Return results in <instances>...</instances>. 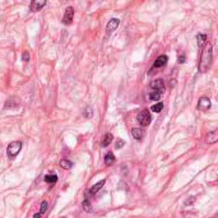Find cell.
Instances as JSON below:
<instances>
[{
  "label": "cell",
  "instance_id": "ffe728a7",
  "mask_svg": "<svg viewBox=\"0 0 218 218\" xmlns=\"http://www.w3.org/2000/svg\"><path fill=\"white\" fill-rule=\"evenodd\" d=\"M46 211H47V202H46V200H44L42 203H41V208H40V212H38V213H40L41 216H42Z\"/></svg>",
  "mask_w": 218,
  "mask_h": 218
},
{
  "label": "cell",
  "instance_id": "4fadbf2b",
  "mask_svg": "<svg viewBox=\"0 0 218 218\" xmlns=\"http://www.w3.org/2000/svg\"><path fill=\"white\" fill-rule=\"evenodd\" d=\"M196 42H198L199 47L205 46V44H207V36L204 33H199L198 36H196Z\"/></svg>",
  "mask_w": 218,
  "mask_h": 218
},
{
  "label": "cell",
  "instance_id": "44dd1931",
  "mask_svg": "<svg viewBox=\"0 0 218 218\" xmlns=\"http://www.w3.org/2000/svg\"><path fill=\"white\" fill-rule=\"evenodd\" d=\"M83 209H84L86 212H91L92 211V207H91V203L86 199L84 202H83Z\"/></svg>",
  "mask_w": 218,
  "mask_h": 218
},
{
  "label": "cell",
  "instance_id": "7a4b0ae2",
  "mask_svg": "<svg viewBox=\"0 0 218 218\" xmlns=\"http://www.w3.org/2000/svg\"><path fill=\"white\" fill-rule=\"evenodd\" d=\"M22 149V142H13L8 145V149H6V153L9 156V158H14L15 156L20 152Z\"/></svg>",
  "mask_w": 218,
  "mask_h": 218
},
{
  "label": "cell",
  "instance_id": "ba28073f",
  "mask_svg": "<svg viewBox=\"0 0 218 218\" xmlns=\"http://www.w3.org/2000/svg\"><path fill=\"white\" fill-rule=\"evenodd\" d=\"M45 5H46V2H38V0H33V2L29 4V9L32 10V12H38V10H41Z\"/></svg>",
  "mask_w": 218,
  "mask_h": 218
},
{
  "label": "cell",
  "instance_id": "cb8c5ba5",
  "mask_svg": "<svg viewBox=\"0 0 218 218\" xmlns=\"http://www.w3.org/2000/svg\"><path fill=\"white\" fill-rule=\"evenodd\" d=\"M22 59H23V61H26V63H27V61L29 60V54L27 53V51H24V53H23V55H22Z\"/></svg>",
  "mask_w": 218,
  "mask_h": 218
},
{
  "label": "cell",
  "instance_id": "d4e9b609",
  "mask_svg": "<svg viewBox=\"0 0 218 218\" xmlns=\"http://www.w3.org/2000/svg\"><path fill=\"white\" fill-rule=\"evenodd\" d=\"M194 202V198H190L189 200H186V205H190V203H193Z\"/></svg>",
  "mask_w": 218,
  "mask_h": 218
},
{
  "label": "cell",
  "instance_id": "30bf717a",
  "mask_svg": "<svg viewBox=\"0 0 218 218\" xmlns=\"http://www.w3.org/2000/svg\"><path fill=\"white\" fill-rule=\"evenodd\" d=\"M105 184H106V180H101V181H98L97 184H95V185H93L92 188L89 189V194H91V195H95L96 193H98V191L103 188V185H105Z\"/></svg>",
  "mask_w": 218,
  "mask_h": 218
},
{
  "label": "cell",
  "instance_id": "5bb4252c",
  "mask_svg": "<svg viewBox=\"0 0 218 218\" xmlns=\"http://www.w3.org/2000/svg\"><path fill=\"white\" fill-rule=\"evenodd\" d=\"M113 162H115V156H113V153L112 152L106 153V156H105V163L106 165H112Z\"/></svg>",
  "mask_w": 218,
  "mask_h": 218
},
{
  "label": "cell",
  "instance_id": "7c38bea8",
  "mask_svg": "<svg viewBox=\"0 0 218 218\" xmlns=\"http://www.w3.org/2000/svg\"><path fill=\"white\" fill-rule=\"evenodd\" d=\"M131 135L134 139H137V140H140L143 138V130L140 128H134L131 130Z\"/></svg>",
  "mask_w": 218,
  "mask_h": 218
},
{
  "label": "cell",
  "instance_id": "603a6c76",
  "mask_svg": "<svg viewBox=\"0 0 218 218\" xmlns=\"http://www.w3.org/2000/svg\"><path fill=\"white\" fill-rule=\"evenodd\" d=\"M84 116L87 118H92V109L91 107H87L86 111H84Z\"/></svg>",
  "mask_w": 218,
  "mask_h": 218
},
{
  "label": "cell",
  "instance_id": "3957f363",
  "mask_svg": "<svg viewBox=\"0 0 218 218\" xmlns=\"http://www.w3.org/2000/svg\"><path fill=\"white\" fill-rule=\"evenodd\" d=\"M138 121L140 122V125L142 126H148L151 121H152V115H151V112L148 110H143L138 113Z\"/></svg>",
  "mask_w": 218,
  "mask_h": 218
},
{
  "label": "cell",
  "instance_id": "52a82bcc",
  "mask_svg": "<svg viewBox=\"0 0 218 218\" xmlns=\"http://www.w3.org/2000/svg\"><path fill=\"white\" fill-rule=\"evenodd\" d=\"M119 24H120V20H119L118 18H112V19H110V22H109L107 26H106L107 32L111 33V32H113V31H116V28L119 27Z\"/></svg>",
  "mask_w": 218,
  "mask_h": 218
},
{
  "label": "cell",
  "instance_id": "9c48e42d",
  "mask_svg": "<svg viewBox=\"0 0 218 218\" xmlns=\"http://www.w3.org/2000/svg\"><path fill=\"white\" fill-rule=\"evenodd\" d=\"M167 61H169L167 56H166V55H161V56H158L157 59H156L153 66L154 68H162V66H165L166 64H167Z\"/></svg>",
  "mask_w": 218,
  "mask_h": 218
},
{
  "label": "cell",
  "instance_id": "9a60e30c",
  "mask_svg": "<svg viewBox=\"0 0 218 218\" xmlns=\"http://www.w3.org/2000/svg\"><path fill=\"white\" fill-rule=\"evenodd\" d=\"M60 166L63 167L64 170H70L73 167V162L69 160H61L60 161Z\"/></svg>",
  "mask_w": 218,
  "mask_h": 218
},
{
  "label": "cell",
  "instance_id": "5b68a950",
  "mask_svg": "<svg viewBox=\"0 0 218 218\" xmlns=\"http://www.w3.org/2000/svg\"><path fill=\"white\" fill-rule=\"evenodd\" d=\"M73 17H74V9H73V6H68L65 9V13H64V17H63V23L66 24V26L71 24Z\"/></svg>",
  "mask_w": 218,
  "mask_h": 218
},
{
  "label": "cell",
  "instance_id": "8fae6325",
  "mask_svg": "<svg viewBox=\"0 0 218 218\" xmlns=\"http://www.w3.org/2000/svg\"><path fill=\"white\" fill-rule=\"evenodd\" d=\"M217 140H218V134H217L216 130L208 133V135H207V138H205V142L209 143V144H213V143H216Z\"/></svg>",
  "mask_w": 218,
  "mask_h": 218
},
{
  "label": "cell",
  "instance_id": "484cf974",
  "mask_svg": "<svg viewBox=\"0 0 218 218\" xmlns=\"http://www.w3.org/2000/svg\"><path fill=\"white\" fill-rule=\"evenodd\" d=\"M179 60H180V61H179V63H184V61H185V56H184V55H181Z\"/></svg>",
  "mask_w": 218,
  "mask_h": 218
},
{
  "label": "cell",
  "instance_id": "2e32d148",
  "mask_svg": "<svg viewBox=\"0 0 218 218\" xmlns=\"http://www.w3.org/2000/svg\"><path fill=\"white\" fill-rule=\"evenodd\" d=\"M45 181L49 182V184H55V182L58 181V176H56L55 173H53V175H46V176H45Z\"/></svg>",
  "mask_w": 218,
  "mask_h": 218
},
{
  "label": "cell",
  "instance_id": "e0dca14e",
  "mask_svg": "<svg viewBox=\"0 0 218 218\" xmlns=\"http://www.w3.org/2000/svg\"><path fill=\"white\" fill-rule=\"evenodd\" d=\"M112 142V135L110 133H107L105 137H103V140H102V147H107V145Z\"/></svg>",
  "mask_w": 218,
  "mask_h": 218
},
{
  "label": "cell",
  "instance_id": "277c9868",
  "mask_svg": "<svg viewBox=\"0 0 218 218\" xmlns=\"http://www.w3.org/2000/svg\"><path fill=\"white\" fill-rule=\"evenodd\" d=\"M151 88L154 89V92H158L160 95H162V93L165 92L166 87H165V82L162 79H156L151 83Z\"/></svg>",
  "mask_w": 218,
  "mask_h": 218
},
{
  "label": "cell",
  "instance_id": "8992f818",
  "mask_svg": "<svg viewBox=\"0 0 218 218\" xmlns=\"http://www.w3.org/2000/svg\"><path fill=\"white\" fill-rule=\"evenodd\" d=\"M209 107H211V100L208 97H202L198 102V106H196V109L200 110V111H205Z\"/></svg>",
  "mask_w": 218,
  "mask_h": 218
},
{
  "label": "cell",
  "instance_id": "7402d4cb",
  "mask_svg": "<svg viewBox=\"0 0 218 218\" xmlns=\"http://www.w3.org/2000/svg\"><path fill=\"white\" fill-rule=\"evenodd\" d=\"M124 144H125V142H124L122 139H118V140H116V144H115V147H116V149H120V148L124 147Z\"/></svg>",
  "mask_w": 218,
  "mask_h": 218
},
{
  "label": "cell",
  "instance_id": "d6986e66",
  "mask_svg": "<svg viewBox=\"0 0 218 218\" xmlns=\"http://www.w3.org/2000/svg\"><path fill=\"white\" fill-rule=\"evenodd\" d=\"M160 98H161V95L158 92H151L148 95V100L149 101H158Z\"/></svg>",
  "mask_w": 218,
  "mask_h": 218
},
{
  "label": "cell",
  "instance_id": "ac0fdd59",
  "mask_svg": "<svg viewBox=\"0 0 218 218\" xmlns=\"http://www.w3.org/2000/svg\"><path fill=\"white\" fill-rule=\"evenodd\" d=\"M162 109H163V103H162V102H157L156 105H153V106L151 107V110H152L153 112H157V113L161 112Z\"/></svg>",
  "mask_w": 218,
  "mask_h": 218
},
{
  "label": "cell",
  "instance_id": "6da1fadb",
  "mask_svg": "<svg viewBox=\"0 0 218 218\" xmlns=\"http://www.w3.org/2000/svg\"><path fill=\"white\" fill-rule=\"evenodd\" d=\"M212 59H213L212 45L207 42L204 49H203V51H202V56H200V61H199V70H200V73H205L211 68Z\"/></svg>",
  "mask_w": 218,
  "mask_h": 218
},
{
  "label": "cell",
  "instance_id": "4316f807",
  "mask_svg": "<svg viewBox=\"0 0 218 218\" xmlns=\"http://www.w3.org/2000/svg\"><path fill=\"white\" fill-rule=\"evenodd\" d=\"M33 218H41V214H40V213H36V214L33 216Z\"/></svg>",
  "mask_w": 218,
  "mask_h": 218
}]
</instances>
